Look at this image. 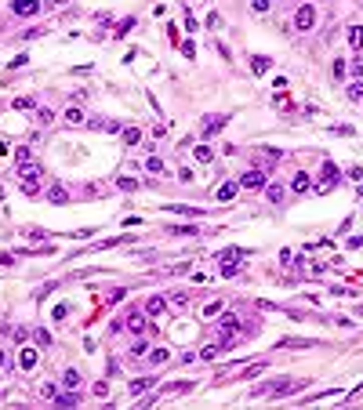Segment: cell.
Listing matches in <instances>:
<instances>
[{
	"label": "cell",
	"instance_id": "45",
	"mask_svg": "<svg viewBox=\"0 0 363 410\" xmlns=\"http://www.w3.org/2000/svg\"><path fill=\"white\" fill-rule=\"evenodd\" d=\"M48 4H51V8H62V4H66V0H48Z\"/></svg>",
	"mask_w": 363,
	"mask_h": 410
},
{
	"label": "cell",
	"instance_id": "9",
	"mask_svg": "<svg viewBox=\"0 0 363 410\" xmlns=\"http://www.w3.org/2000/svg\"><path fill=\"white\" fill-rule=\"evenodd\" d=\"M225 124H229V116H215V120H204V134L211 138V134H218Z\"/></svg>",
	"mask_w": 363,
	"mask_h": 410
},
{
	"label": "cell",
	"instance_id": "24",
	"mask_svg": "<svg viewBox=\"0 0 363 410\" xmlns=\"http://www.w3.org/2000/svg\"><path fill=\"white\" fill-rule=\"evenodd\" d=\"M149 385H153V377H138V381H131V396H138V392H145Z\"/></svg>",
	"mask_w": 363,
	"mask_h": 410
},
{
	"label": "cell",
	"instance_id": "26",
	"mask_svg": "<svg viewBox=\"0 0 363 410\" xmlns=\"http://www.w3.org/2000/svg\"><path fill=\"white\" fill-rule=\"evenodd\" d=\"M218 356H222V345H207L204 352H200V359H207V363H211V359H218Z\"/></svg>",
	"mask_w": 363,
	"mask_h": 410
},
{
	"label": "cell",
	"instance_id": "39",
	"mask_svg": "<svg viewBox=\"0 0 363 410\" xmlns=\"http://www.w3.org/2000/svg\"><path fill=\"white\" fill-rule=\"evenodd\" d=\"M37 120H40V124H51L55 113H51V109H37Z\"/></svg>",
	"mask_w": 363,
	"mask_h": 410
},
{
	"label": "cell",
	"instance_id": "2",
	"mask_svg": "<svg viewBox=\"0 0 363 410\" xmlns=\"http://www.w3.org/2000/svg\"><path fill=\"white\" fill-rule=\"evenodd\" d=\"M312 22H316V8L312 4H301L294 11V29H298V33H305V29H312Z\"/></svg>",
	"mask_w": 363,
	"mask_h": 410
},
{
	"label": "cell",
	"instance_id": "17",
	"mask_svg": "<svg viewBox=\"0 0 363 410\" xmlns=\"http://www.w3.org/2000/svg\"><path fill=\"white\" fill-rule=\"evenodd\" d=\"M218 327H222V330H236V327H240V316H236V312H225L222 320H218Z\"/></svg>",
	"mask_w": 363,
	"mask_h": 410
},
{
	"label": "cell",
	"instance_id": "36",
	"mask_svg": "<svg viewBox=\"0 0 363 410\" xmlns=\"http://www.w3.org/2000/svg\"><path fill=\"white\" fill-rule=\"evenodd\" d=\"M193 388V381H174V385H167V392H189Z\"/></svg>",
	"mask_w": 363,
	"mask_h": 410
},
{
	"label": "cell",
	"instance_id": "3",
	"mask_svg": "<svg viewBox=\"0 0 363 410\" xmlns=\"http://www.w3.org/2000/svg\"><path fill=\"white\" fill-rule=\"evenodd\" d=\"M11 11L19 15V19H29V15L40 11V0H11Z\"/></svg>",
	"mask_w": 363,
	"mask_h": 410
},
{
	"label": "cell",
	"instance_id": "19",
	"mask_svg": "<svg viewBox=\"0 0 363 410\" xmlns=\"http://www.w3.org/2000/svg\"><path fill=\"white\" fill-rule=\"evenodd\" d=\"M345 98H349V102H363V84H349V87H345Z\"/></svg>",
	"mask_w": 363,
	"mask_h": 410
},
{
	"label": "cell",
	"instance_id": "23",
	"mask_svg": "<svg viewBox=\"0 0 363 410\" xmlns=\"http://www.w3.org/2000/svg\"><path fill=\"white\" fill-rule=\"evenodd\" d=\"M265 196H269V203H280V200H283V189H280V185H269V181H265Z\"/></svg>",
	"mask_w": 363,
	"mask_h": 410
},
{
	"label": "cell",
	"instance_id": "25",
	"mask_svg": "<svg viewBox=\"0 0 363 410\" xmlns=\"http://www.w3.org/2000/svg\"><path fill=\"white\" fill-rule=\"evenodd\" d=\"M193 156L200 160V163H211V156H215V153H211L207 145H196V149H193Z\"/></svg>",
	"mask_w": 363,
	"mask_h": 410
},
{
	"label": "cell",
	"instance_id": "14",
	"mask_svg": "<svg viewBox=\"0 0 363 410\" xmlns=\"http://www.w3.org/2000/svg\"><path fill=\"white\" fill-rule=\"evenodd\" d=\"M236 189H240V181H225V185L218 189V200H222V203H225V200H233Z\"/></svg>",
	"mask_w": 363,
	"mask_h": 410
},
{
	"label": "cell",
	"instance_id": "41",
	"mask_svg": "<svg viewBox=\"0 0 363 410\" xmlns=\"http://www.w3.org/2000/svg\"><path fill=\"white\" fill-rule=\"evenodd\" d=\"M251 8L258 11V15H265V11H269V0H251Z\"/></svg>",
	"mask_w": 363,
	"mask_h": 410
},
{
	"label": "cell",
	"instance_id": "4",
	"mask_svg": "<svg viewBox=\"0 0 363 410\" xmlns=\"http://www.w3.org/2000/svg\"><path fill=\"white\" fill-rule=\"evenodd\" d=\"M240 185H244V189H265V171H247V174H240Z\"/></svg>",
	"mask_w": 363,
	"mask_h": 410
},
{
	"label": "cell",
	"instance_id": "28",
	"mask_svg": "<svg viewBox=\"0 0 363 410\" xmlns=\"http://www.w3.org/2000/svg\"><path fill=\"white\" fill-rule=\"evenodd\" d=\"M145 171H149V174H160V171H163V160L149 156V160H145Z\"/></svg>",
	"mask_w": 363,
	"mask_h": 410
},
{
	"label": "cell",
	"instance_id": "21",
	"mask_svg": "<svg viewBox=\"0 0 363 410\" xmlns=\"http://www.w3.org/2000/svg\"><path fill=\"white\" fill-rule=\"evenodd\" d=\"M215 316H222V301H207V305H204V320H215Z\"/></svg>",
	"mask_w": 363,
	"mask_h": 410
},
{
	"label": "cell",
	"instance_id": "5",
	"mask_svg": "<svg viewBox=\"0 0 363 410\" xmlns=\"http://www.w3.org/2000/svg\"><path fill=\"white\" fill-rule=\"evenodd\" d=\"M40 174H44L40 163H22V167H19V178H22V181H37V185H40Z\"/></svg>",
	"mask_w": 363,
	"mask_h": 410
},
{
	"label": "cell",
	"instance_id": "35",
	"mask_svg": "<svg viewBox=\"0 0 363 410\" xmlns=\"http://www.w3.org/2000/svg\"><path fill=\"white\" fill-rule=\"evenodd\" d=\"M280 348H312V341H280Z\"/></svg>",
	"mask_w": 363,
	"mask_h": 410
},
{
	"label": "cell",
	"instance_id": "44",
	"mask_svg": "<svg viewBox=\"0 0 363 410\" xmlns=\"http://www.w3.org/2000/svg\"><path fill=\"white\" fill-rule=\"evenodd\" d=\"M26 236H29V240H48V233H44V229H29Z\"/></svg>",
	"mask_w": 363,
	"mask_h": 410
},
{
	"label": "cell",
	"instance_id": "18",
	"mask_svg": "<svg viewBox=\"0 0 363 410\" xmlns=\"http://www.w3.org/2000/svg\"><path fill=\"white\" fill-rule=\"evenodd\" d=\"M29 160H33V149H29V145H19V149H15V163H29Z\"/></svg>",
	"mask_w": 363,
	"mask_h": 410
},
{
	"label": "cell",
	"instance_id": "47",
	"mask_svg": "<svg viewBox=\"0 0 363 410\" xmlns=\"http://www.w3.org/2000/svg\"><path fill=\"white\" fill-rule=\"evenodd\" d=\"M359 192H363V178H359Z\"/></svg>",
	"mask_w": 363,
	"mask_h": 410
},
{
	"label": "cell",
	"instance_id": "30",
	"mask_svg": "<svg viewBox=\"0 0 363 410\" xmlns=\"http://www.w3.org/2000/svg\"><path fill=\"white\" fill-rule=\"evenodd\" d=\"M116 185L124 189V192H134V189H138V181H134V178H116Z\"/></svg>",
	"mask_w": 363,
	"mask_h": 410
},
{
	"label": "cell",
	"instance_id": "12",
	"mask_svg": "<svg viewBox=\"0 0 363 410\" xmlns=\"http://www.w3.org/2000/svg\"><path fill=\"white\" fill-rule=\"evenodd\" d=\"M55 406H77V392H55Z\"/></svg>",
	"mask_w": 363,
	"mask_h": 410
},
{
	"label": "cell",
	"instance_id": "42",
	"mask_svg": "<svg viewBox=\"0 0 363 410\" xmlns=\"http://www.w3.org/2000/svg\"><path fill=\"white\" fill-rule=\"evenodd\" d=\"M15 109H33V98H15Z\"/></svg>",
	"mask_w": 363,
	"mask_h": 410
},
{
	"label": "cell",
	"instance_id": "20",
	"mask_svg": "<svg viewBox=\"0 0 363 410\" xmlns=\"http://www.w3.org/2000/svg\"><path fill=\"white\" fill-rule=\"evenodd\" d=\"M349 44H352L356 51L363 48V26H352V29H349Z\"/></svg>",
	"mask_w": 363,
	"mask_h": 410
},
{
	"label": "cell",
	"instance_id": "32",
	"mask_svg": "<svg viewBox=\"0 0 363 410\" xmlns=\"http://www.w3.org/2000/svg\"><path fill=\"white\" fill-rule=\"evenodd\" d=\"M33 338H37V345H51V334L44 330V327H37V330H33Z\"/></svg>",
	"mask_w": 363,
	"mask_h": 410
},
{
	"label": "cell",
	"instance_id": "43",
	"mask_svg": "<svg viewBox=\"0 0 363 410\" xmlns=\"http://www.w3.org/2000/svg\"><path fill=\"white\" fill-rule=\"evenodd\" d=\"M66 316H69V309H66V305H58V309H55V320H58V323H66Z\"/></svg>",
	"mask_w": 363,
	"mask_h": 410
},
{
	"label": "cell",
	"instance_id": "27",
	"mask_svg": "<svg viewBox=\"0 0 363 410\" xmlns=\"http://www.w3.org/2000/svg\"><path fill=\"white\" fill-rule=\"evenodd\" d=\"M171 352H167V348H153V352H149V363H153V367H156V363H163V359H167Z\"/></svg>",
	"mask_w": 363,
	"mask_h": 410
},
{
	"label": "cell",
	"instance_id": "38",
	"mask_svg": "<svg viewBox=\"0 0 363 410\" xmlns=\"http://www.w3.org/2000/svg\"><path fill=\"white\" fill-rule=\"evenodd\" d=\"M171 301H174V305H182V309H186V305H189V294H182V291H174V294H171Z\"/></svg>",
	"mask_w": 363,
	"mask_h": 410
},
{
	"label": "cell",
	"instance_id": "34",
	"mask_svg": "<svg viewBox=\"0 0 363 410\" xmlns=\"http://www.w3.org/2000/svg\"><path fill=\"white\" fill-rule=\"evenodd\" d=\"M174 236H196V225H178V229H171Z\"/></svg>",
	"mask_w": 363,
	"mask_h": 410
},
{
	"label": "cell",
	"instance_id": "13",
	"mask_svg": "<svg viewBox=\"0 0 363 410\" xmlns=\"http://www.w3.org/2000/svg\"><path fill=\"white\" fill-rule=\"evenodd\" d=\"M66 124H73V127H80V124H87V116L73 105V109H66Z\"/></svg>",
	"mask_w": 363,
	"mask_h": 410
},
{
	"label": "cell",
	"instance_id": "15",
	"mask_svg": "<svg viewBox=\"0 0 363 410\" xmlns=\"http://www.w3.org/2000/svg\"><path fill=\"white\" fill-rule=\"evenodd\" d=\"M291 189H294V192H305V189H309V174H305V171H298V174L291 178Z\"/></svg>",
	"mask_w": 363,
	"mask_h": 410
},
{
	"label": "cell",
	"instance_id": "31",
	"mask_svg": "<svg viewBox=\"0 0 363 410\" xmlns=\"http://www.w3.org/2000/svg\"><path fill=\"white\" fill-rule=\"evenodd\" d=\"M167 211H178V215H200V211H196V207H182V203H167Z\"/></svg>",
	"mask_w": 363,
	"mask_h": 410
},
{
	"label": "cell",
	"instance_id": "37",
	"mask_svg": "<svg viewBox=\"0 0 363 410\" xmlns=\"http://www.w3.org/2000/svg\"><path fill=\"white\" fill-rule=\"evenodd\" d=\"M236 272H240L236 262H225V265H222V276H236Z\"/></svg>",
	"mask_w": 363,
	"mask_h": 410
},
{
	"label": "cell",
	"instance_id": "6",
	"mask_svg": "<svg viewBox=\"0 0 363 410\" xmlns=\"http://www.w3.org/2000/svg\"><path fill=\"white\" fill-rule=\"evenodd\" d=\"M127 330H131V334H145V330H149L145 312H131V316H127Z\"/></svg>",
	"mask_w": 363,
	"mask_h": 410
},
{
	"label": "cell",
	"instance_id": "48",
	"mask_svg": "<svg viewBox=\"0 0 363 410\" xmlns=\"http://www.w3.org/2000/svg\"><path fill=\"white\" fill-rule=\"evenodd\" d=\"M359 4H363V0H359Z\"/></svg>",
	"mask_w": 363,
	"mask_h": 410
},
{
	"label": "cell",
	"instance_id": "40",
	"mask_svg": "<svg viewBox=\"0 0 363 410\" xmlns=\"http://www.w3.org/2000/svg\"><path fill=\"white\" fill-rule=\"evenodd\" d=\"M55 392H58L55 385H40V396H44V399H55Z\"/></svg>",
	"mask_w": 363,
	"mask_h": 410
},
{
	"label": "cell",
	"instance_id": "1",
	"mask_svg": "<svg viewBox=\"0 0 363 410\" xmlns=\"http://www.w3.org/2000/svg\"><path fill=\"white\" fill-rule=\"evenodd\" d=\"M334 185H338V167L330 163V160H323V167H320V185H316V192H323V196H327Z\"/></svg>",
	"mask_w": 363,
	"mask_h": 410
},
{
	"label": "cell",
	"instance_id": "11",
	"mask_svg": "<svg viewBox=\"0 0 363 410\" xmlns=\"http://www.w3.org/2000/svg\"><path fill=\"white\" fill-rule=\"evenodd\" d=\"M163 305H167V301H163L160 294H153V298L145 301V316H160V312H163Z\"/></svg>",
	"mask_w": 363,
	"mask_h": 410
},
{
	"label": "cell",
	"instance_id": "46",
	"mask_svg": "<svg viewBox=\"0 0 363 410\" xmlns=\"http://www.w3.org/2000/svg\"><path fill=\"white\" fill-rule=\"evenodd\" d=\"M0 367H4V348H0Z\"/></svg>",
	"mask_w": 363,
	"mask_h": 410
},
{
	"label": "cell",
	"instance_id": "22",
	"mask_svg": "<svg viewBox=\"0 0 363 410\" xmlns=\"http://www.w3.org/2000/svg\"><path fill=\"white\" fill-rule=\"evenodd\" d=\"M138 142H142V131L138 127H127L124 131V145H138Z\"/></svg>",
	"mask_w": 363,
	"mask_h": 410
},
{
	"label": "cell",
	"instance_id": "7",
	"mask_svg": "<svg viewBox=\"0 0 363 410\" xmlns=\"http://www.w3.org/2000/svg\"><path fill=\"white\" fill-rule=\"evenodd\" d=\"M269 66H272V58H265V55H254L251 58V73H254V77H265Z\"/></svg>",
	"mask_w": 363,
	"mask_h": 410
},
{
	"label": "cell",
	"instance_id": "16",
	"mask_svg": "<svg viewBox=\"0 0 363 410\" xmlns=\"http://www.w3.org/2000/svg\"><path fill=\"white\" fill-rule=\"evenodd\" d=\"M62 385H66V388H77V385H80V370H77V367H69V370L62 374Z\"/></svg>",
	"mask_w": 363,
	"mask_h": 410
},
{
	"label": "cell",
	"instance_id": "33",
	"mask_svg": "<svg viewBox=\"0 0 363 410\" xmlns=\"http://www.w3.org/2000/svg\"><path fill=\"white\" fill-rule=\"evenodd\" d=\"M131 26H134V19H124V22L116 26V37H127V33H131Z\"/></svg>",
	"mask_w": 363,
	"mask_h": 410
},
{
	"label": "cell",
	"instance_id": "8",
	"mask_svg": "<svg viewBox=\"0 0 363 410\" xmlns=\"http://www.w3.org/2000/svg\"><path fill=\"white\" fill-rule=\"evenodd\" d=\"M19 367L22 370H33L37 367V348H22V352H19Z\"/></svg>",
	"mask_w": 363,
	"mask_h": 410
},
{
	"label": "cell",
	"instance_id": "10",
	"mask_svg": "<svg viewBox=\"0 0 363 410\" xmlns=\"http://www.w3.org/2000/svg\"><path fill=\"white\" fill-rule=\"evenodd\" d=\"M48 200H51V203H69V189H66V185H51V189H48Z\"/></svg>",
	"mask_w": 363,
	"mask_h": 410
},
{
	"label": "cell",
	"instance_id": "29",
	"mask_svg": "<svg viewBox=\"0 0 363 410\" xmlns=\"http://www.w3.org/2000/svg\"><path fill=\"white\" fill-rule=\"evenodd\" d=\"M262 370H269V363H251V367L240 374V377H254V374H262Z\"/></svg>",
	"mask_w": 363,
	"mask_h": 410
}]
</instances>
